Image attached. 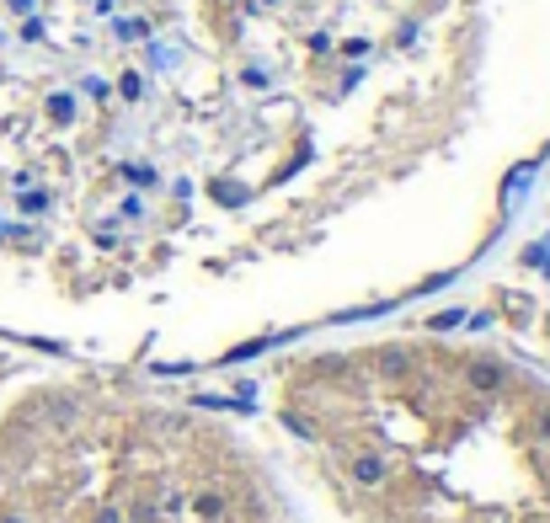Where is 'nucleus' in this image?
Instances as JSON below:
<instances>
[{"mask_svg":"<svg viewBox=\"0 0 550 523\" xmlns=\"http://www.w3.org/2000/svg\"><path fill=\"white\" fill-rule=\"evenodd\" d=\"M550 107V0H0V246L75 299L289 273Z\"/></svg>","mask_w":550,"mask_h":523,"instance_id":"f257e3e1","label":"nucleus"},{"mask_svg":"<svg viewBox=\"0 0 550 523\" xmlns=\"http://www.w3.org/2000/svg\"><path fill=\"white\" fill-rule=\"evenodd\" d=\"M379 523H550V385L471 342L315 352L278 390Z\"/></svg>","mask_w":550,"mask_h":523,"instance_id":"f03ea898","label":"nucleus"},{"mask_svg":"<svg viewBox=\"0 0 550 523\" xmlns=\"http://www.w3.org/2000/svg\"><path fill=\"white\" fill-rule=\"evenodd\" d=\"M0 523H278L230 427L128 385H54L0 427Z\"/></svg>","mask_w":550,"mask_h":523,"instance_id":"7ed1b4c3","label":"nucleus"}]
</instances>
